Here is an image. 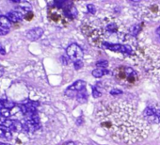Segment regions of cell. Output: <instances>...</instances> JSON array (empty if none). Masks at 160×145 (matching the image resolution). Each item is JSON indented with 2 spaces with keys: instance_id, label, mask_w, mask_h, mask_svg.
<instances>
[{
  "instance_id": "obj_14",
  "label": "cell",
  "mask_w": 160,
  "mask_h": 145,
  "mask_svg": "<svg viewBox=\"0 0 160 145\" xmlns=\"http://www.w3.org/2000/svg\"><path fill=\"white\" fill-rule=\"evenodd\" d=\"M24 127H23V124H21L20 121H13L12 122V127L9 128V130H12V131H15V132H19L22 130Z\"/></svg>"
},
{
  "instance_id": "obj_32",
  "label": "cell",
  "mask_w": 160,
  "mask_h": 145,
  "mask_svg": "<svg viewBox=\"0 0 160 145\" xmlns=\"http://www.w3.org/2000/svg\"><path fill=\"white\" fill-rule=\"evenodd\" d=\"M0 145H10V144H7V143H0Z\"/></svg>"
},
{
  "instance_id": "obj_6",
  "label": "cell",
  "mask_w": 160,
  "mask_h": 145,
  "mask_svg": "<svg viewBox=\"0 0 160 145\" xmlns=\"http://www.w3.org/2000/svg\"><path fill=\"white\" fill-rule=\"evenodd\" d=\"M84 89H86V82L83 80H77L73 82L70 87H68L65 90V95L71 98L76 97L77 93L81 92Z\"/></svg>"
},
{
  "instance_id": "obj_8",
  "label": "cell",
  "mask_w": 160,
  "mask_h": 145,
  "mask_svg": "<svg viewBox=\"0 0 160 145\" xmlns=\"http://www.w3.org/2000/svg\"><path fill=\"white\" fill-rule=\"evenodd\" d=\"M42 34H44V29L41 27H34L27 31V38L31 42H34L39 40L42 36Z\"/></svg>"
},
{
  "instance_id": "obj_19",
  "label": "cell",
  "mask_w": 160,
  "mask_h": 145,
  "mask_svg": "<svg viewBox=\"0 0 160 145\" xmlns=\"http://www.w3.org/2000/svg\"><path fill=\"white\" fill-rule=\"evenodd\" d=\"M0 115H1L4 119H7L9 117L10 115V111L9 108H5V107H2L1 109H0Z\"/></svg>"
},
{
  "instance_id": "obj_12",
  "label": "cell",
  "mask_w": 160,
  "mask_h": 145,
  "mask_svg": "<svg viewBox=\"0 0 160 145\" xmlns=\"http://www.w3.org/2000/svg\"><path fill=\"white\" fill-rule=\"evenodd\" d=\"M76 100L79 103H86L88 101V92L86 91V89H84L81 92H79L76 95Z\"/></svg>"
},
{
  "instance_id": "obj_31",
  "label": "cell",
  "mask_w": 160,
  "mask_h": 145,
  "mask_svg": "<svg viewBox=\"0 0 160 145\" xmlns=\"http://www.w3.org/2000/svg\"><path fill=\"white\" fill-rule=\"evenodd\" d=\"M81 124V118L77 120V125H80Z\"/></svg>"
},
{
  "instance_id": "obj_17",
  "label": "cell",
  "mask_w": 160,
  "mask_h": 145,
  "mask_svg": "<svg viewBox=\"0 0 160 145\" xmlns=\"http://www.w3.org/2000/svg\"><path fill=\"white\" fill-rule=\"evenodd\" d=\"M140 27L138 25H134L130 27V34L133 35V36H137V33L140 32Z\"/></svg>"
},
{
  "instance_id": "obj_28",
  "label": "cell",
  "mask_w": 160,
  "mask_h": 145,
  "mask_svg": "<svg viewBox=\"0 0 160 145\" xmlns=\"http://www.w3.org/2000/svg\"><path fill=\"white\" fill-rule=\"evenodd\" d=\"M25 18H26L27 20H31L32 18H33V13H32L31 12H27V13L26 14Z\"/></svg>"
},
{
  "instance_id": "obj_30",
  "label": "cell",
  "mask_w": 160,
  "mask_h": 145,
  "mask_svg": "<svg viewBox=\"0 0 160 145\" xmlns=\"http://www.w3.org/2000/svg\"><path fill=\"white\" fill-rule=\"evenodd\" d=\"M156 34L160 36V27H158V28H156Z\"/></svg>"
},
{
  "instance_id": "obj_18",
  "label": "cell",
  "mask_w": 160,
  "mask_h": 145,
  "mask_svg": "<svg viewBox=\"0 0 160 145\" xmlns=\"http://www.w3.org/2000/svg\"><path fill=\"white\" fill-rule=\"evenodd\" d=\"M106 30L111 32V33H114V32H117L118 31V26L115 23H111V24H108L106 26Z\"/></svg>"
},
{
  "instance_id": "obj_20",
  "label": "cell",
  "mask_w": 160,
  "mask_h": 145,
  "mask_svg": "<svg viewBox=\"0 0 160 145\" xmlns=\"http://www.w3.org/2000/svg\"><path fill=\"white\" fill-rule=\"evenodd\" d=\"M19 6H20V8L27 9V10H28V12H30V9H31V5L27 1H21L19 3Z\"/></svg>"
},
{
  "instance_id": "obj_11",
  "label": "cell",
  "mask_w": 160,
  "mask_h": 145,
  "mask_svg": "<svg viewBox=\"0 0 160 145\" xmlns=\"http://www.w3.org/2000/svg\"><path fill=\"white\" fill-rule=\"evenodd\" d=\"M0 138H5L7 140L12 139V131L9 128L0 125Z\"/></svg>"
},
{
  "instance_id": "obj_26",
  "label": "cell",
  "mask_w": 160,
  "mask_h": 145,
  "mask_svg": "<svg viewBox=\"0 0 160 145\" xmlns=\"http://www.w3.org/2000/svg\"><path fill=\"white\" fill-rule=\"evenodd\" d=\"M87 8H88V12L89 13H95V7L93 6V5H91V4H89L88 6H87Z\"/></svg>"
},
{
  "instance_id": "obj_27",
  "label": "cell",
  "mask_w": 160,
  "mask_h": 145,
  "mask_svg": "<svg viewBox=\"0 0 160 145\" xmlns=\"http://www.w3.org/2000/svg\"><path fill=\"white\" fill-rule=\"evenodd\" d=\"M0 54L1 55H6V48L3 44L0 42Z\"/></svg>"
},
{
  "instance_id": "obj_21",
  "label": "cell",
  "mask_w": 160,
  "mask_h": 145,
  "mask_svg": "<svg viewBox=\"0 0 160 145\" xmlns=\"http://www.w3.org/2000/svg\"><path fill=\"white\" fill-rule=\"evenodd\" d=\"M108 65V62L106 60H100L98 62H96V66L97 68H102V69H105Z\"/></svg>"
},
{
  "instance_id": "obj_9",
  "label": "cell",
  "mask_w": 160,
  "mask_h": 145,
  "mask_svg": "<svg viewBox=\"0 0 160 145\" xmlns=\"http://www.w3.org/2000/svg\"><path fill=\"white\" fill-rule=\"evenodd\" d=\"M7 17L10 20L12 23H17V22H20V21H22L24 19L23 14L21 13H19V12H15V10L8 13Z\"/></svg>"
},
{
  "instance_id": "obj_24",
  "label": "cell",
  "mask_w": 160,
  "mask_h": 145,
  "mask_svg": "<svg viewBox=\"0 0 160 145\" xmlns=\"http://www.w3.org/2000/svg\"><path fill=\"white\" fill-rule=\"evenodd\" d=\"M9 29L7 28H4V27H0V36H4V35H7L9 33Z\"/></svg>"
},
{
  "instance_id": "obj_16",
  "label": "cell",
  "mask_w": 160,
  "mask_h": 145,
  "mask_svg": "<svg viewBox=\"0 0 160 145\" xmlns=\"http://www.w3.org/2000/svg\"><path fill=\"white\" fill-rule=\"evenodd\" d=\"M81 30H82L83 34H85V35L88 36V37L91 34V32L93 31V30H91V28L89 26H87V25H83V26L81 27Z\"/></svg>"
},
{
  "instance_id": "obj_7",
  "label": "cell",
  "mask_w": 160,
  "mask_h": 145,
  "mask_svg": "<svg viewBox=\"0 0 160 145\" xmlns=\"http://www.w3.org/2000/svg\"><path fill=\"white\" fill-rule=\"evenodd\" d=\"M104 34L101 29H95L91 32V34L89 36V42L91 45L95 47H100L104 43L103 42Z\"/></svg>"
},
{
  "instance_id": "obj_3",
  "label": "cell",
  "mask_w": 160,
  "mask_h": 145,
  "mask_svg": "<svg viewBox=\"0 0 160 145\" xmlns=\"http://www.w3.org/2000/svg\"><path fill=\"white\" fill-rule=\"evenodd\" d=\"M142 116L148 122L159 124L160 122V107L156 104L149 105L143 111Z\"/></svg>"
},
{
  "instance_id": "obj_15",
  "label": "cell",
  "mask_w": 160,
  "mask_h": 145,
  "mask_svg": "<svg viewBox=\"0 0 160 145\" xmlns=\"http://www.w3.org/2000/svg\"><path fill=\"white\" fill-rule=\"evenodd\" d=\"M0 104H1V106L5 108H12L14 107V103L9 101V100H1V102H0Z\"/></svg>"
},
{
  "instance_id": "obj_29",
  "label": "cell",
  "mask_w": 160,
  "mask_h": 145,
  "mask_svg": "<svg viewBox=\"0 0 160 145\" xmlns=\"http://www.w3.org/2000/svg\"><path fill=\"white\" fill-rule=\"evenodd\" d=\"M3 74H4V68L2 66H0V77H1Z\"/></svg>"
},
{
  "instance_id": "obj_1",
  "label": "cell",
  "mask_w": 160,
  "mask_h": 145,
  "mask_svg": "<svg viewBox=\"0 0 160 145\" xmlns=\"http://www.w3.org/2000/svg\"><path fill=\"white\" fill-rule=\"evenodd\" d=\"M95 118L114 140L126 144L143 140L150 130L149 122L137 113L136 106L128 101L102 103L96 108Z\"/></svg>"
},
{
  "instance_id": "obj_23",
  "label": "cell",
  "mask_w": 160,
  "mask_h": 145,
  "mask_svg": "<svg viewBox=\"0 0 160 145\" xmlns=\"http://www.w3.org/2000/svg\"><path fill=\"white\" fill-rule=\"evenodd\" d=\"M101 95H102V93L93 86V87H92V96H93L94 98H99V97H101Z\"/></svg>"
},
{
  "instance_id": "obj_13",
  "label": "cell",
  "mask_w": 160,
  "mask_h": 145,
  "mask_svg": "<svg viewBox=\"0 0 160 145\" xmlns=\"http://www.w3.org/2000/svg\"><path fill=\"white\" fill-rule=\"evenodd\" d=\"M108 71L106 69H102V68H96L92 71V75L96 78H100V77L104 76L105 74H108Z\"/></svg>"
},
{
  "instance_id": "obj_2",
  "label": "cell",
  "mask_w": 160,
  "mask_h": 145,
  "mask_svg": "<svg viewBox=\"0 0 160 145\" xmlns=\"http://www.w3.org/2000/svg\"><path fill=\"white\" fill-rule=\"evenodd\" d=\"M113 75L115 79L123 86L134 85L137 81V73L128 66L117 67L113 71Z\"/></svg>"
},
{
  "instance_id": "obj_10",
  "label": "cell",
  "mask_w": 160,
  "mask_h": 145,
  "mask_svg": "<svg viewBox=\"0 0 160 145\" xmlns=\"http://www.w3.org/2000/svg\"><path fill=\"white\" fill-rule=\"evenodd\" d=\"M12 26V23L10 22V20L7 17V15H0V27L4 28H10Z\"/></svg>"
},
{
  "instance_id": "obj_5",
  "label": "cell",
  "mask_w": 160,
  "mask_h": 145,
  "mask_svg": "<svg viewBox=\"0 0 160 145\" xmlns=\"http://www.w3.org/2000/svg\"><path fill=\"white\" fill-rule=\"evenodd\" d=\"M66 53H67V56L69 57V59L73 60V62L76 61V60H82L83 56H84L83 50L81 49V47L79 45H77L76 43L70 44L66 49Z\"/></svg>"
},
{
  "instance_id": "obj_4",
  "label": "cell",
  "mask_w": 160,
  "mask_h": 145,
  "mask_svg": "<svg viewBox=\"0 0 160 145\" xmlns=\"http://www.w3.org/2000/svg\"><path fill=\"white\" fill-rule=\"evenodd\" d=\"M102 47L105 49H108L114 52H118V53H123L127 55H132L133 50L130 46L128 45H123L120 43H110V42H104L102 44Z\"/></svg>"
},
{
  "instance_id": "obj_22",
  "label": "cell",
  "mask_w": 160,
  "mask_h": 145,
  "mask_svg": "<svg viewBox=\"0 0 160 145\" xmlns=\"http://www.w3.org/2000/svg\"><path fill=\"white\" fill-rule=\"evenodd\" d=\"M73 66H74V68H76V70H80L82 67L84 66V62L82 60H76V61H74L73 62Z\"/></svg>"
},
{
  "instance_id": "obj_33",
  "label": "cell",
  "mask_w": 160,
  "mask_h": 145,
  "mask_svg": "<svg viewBox=\"0 0 160 145\" xmlns=\"http://www.w3.org/2000/svg\"><path fill=\"white\" fill-rule=\"evenodd\" d=\"M0 15H2V14H1V13H0Z\"/></svg>"
},
{
  "instance_id": "obj_25",
  "label": "cell",
  "mask_w": 160,
  "mask_h": 145,
  "mask_svg": "<svg viewBox=\"0 0 160 145\" xmlns=\"http://www.w3.org/2000/svg\"><path fill=\"white\" fill-rule=\"evenodd\" d=\"M122 93H123V92L120 91V90H118V89H114V90H112V91L110 92V94H111V95H120V94H122Z\"/></svg>"
}]
</instances>
